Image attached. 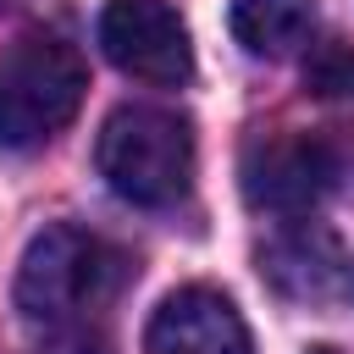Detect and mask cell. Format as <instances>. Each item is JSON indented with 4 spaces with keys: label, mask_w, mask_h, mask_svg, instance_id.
Here are the masks:
<instances>
[{
    "label": "cell",
    "mask_w": 354,
    "mask_h": 354,
    "mask_svg": "<svg viewBox=\"0 0 354 354\" xmlns=\"http://www.w3.org/2000/svg\"><path fill=\"white\" fill-rule=\"evenodd\" d=\"M94 160L127 205H177L194 183V127L166 105H116Z\"/></svg>",
    "instance_id": "2"
},
{
    "label": "cell",
    "mask_w": 354,
    "mask_h": 354,
    "mask_svg": "<svg viewBox=\"0 0 354 354\" xmlns=\"http://www.w3.org/2000/svg\"><path fill=\"white\" fill-rule=\"evenodd\" d=\"M232 39L249 55L282 61L310 39V0H232Z\"/></svg>",
    "instance_id": "8"
},
{
    "label": "cell",
    "mask_w": 354,
    "mask_h": 354,
    "mask_svg": "<svg viewBox=\"0 0 354 354\" xmlns=\"http://www.w3.org/2000/svg\"><path fill=\"white\" fill-rule=\"evenodd\" d=\"M133 277H138V266L127 249H116L100 232L55 221V227L33 232V243L22 249L17 310L44 332H77L94 315H105Z\"/></svg>",
    "instance_id": "1"
},
{
    "label": "cell",
    "mask_w": 354,
    "mask_h": 354,
    "mask_svg": "<svg viewBox=\"0 0 354 354\" xmlns=\"http://www.w3.org/2000/svg\"><path fill=\"white\" fill-rule=\"evenodd\" d=\"M88 94L83 55L55 33H28L0 55V149H39Z\"/></svg>",
    "instance_id": "3"
},
{
    "label": "cell",
    "mask_w": 354,
    "mask_h": 354,
    "mask_svg": "<svg viewBox=\"0 0 354 354\" xmlns=\"http://www.w3.org/2000/svg\"><path fill=\"white\" fill-rule=\"evenodd\" d=\"M304 88L321 100H354V44H343V39L315 44L304 61Z\"/></svg>",
    "instance_id": "9"
},
{
    "label": "cell",
    "mask_w": 354,
    "mask_h": 354,
    "mask_svg": "<svg viewBox=\"0 0 354 354\" xmlns=\"http://www.w3.org/2000/svg\"><path fill=\"white\" fill-rule=\"evenodd\" d=\"M310 354H337V348H310Z\"/></svg>",
    "instance_id": "10"
},
{
    "label": "cell",
    "mask_w": 354,
    "mask_h": 354,
    "mask_svg": "<svg viewBox=\"0 0 354 354\" xmlns=\"http://www.w3.org/2000/svg\"><path fill=\"white\" fill-rule=\"evenodd\" d=\"M260 271H266L282 293H293V299H326V293L343 288L348 260H343V249H337V238H332L326 227L293 216V227L277 232V238L260 249Z\"/></svg>",
    "instance_id": "7"
},
{
    "label": "cell",
    "mask_w": 354,
    "mask_h": 354,
    "mask_svg": "<svg viewBox=\"0 0 354 354\" xmlns=\"http://www.w3.org/2000/svg\"><path fill=\"white\" fill-rule=\"evenodd\" d=\"M100 50L116 72L138 83L177 88L194 77V44L166 0H111L100 11Z\"/></svg>",
    "instance_id": "5"
},
{
    "label": "cell",
    "mask_w": 354,
    "mask_h": 354,
    "mask_svg": "<svg viewBox=\"0 0 354 354\" xmlns=\"http://www.w3.org/2000/svg\"><path fill=\"white\" fill-rule=\"evenodd\" d=\"M144 354H254L238 304L216 288H177L144 326Z\"/></svg>",
    "instance_id": "6"
},
{
    "label": "cell",
    "mask_w": 354,
    "mask_h": 354,
    "mask_svg": "<svg viewBox=\"0 0 354 354\" xmlns=\"http://www.w3.org/2000/svg\"><path fill=\"white\" fill-rule=\"evenodd\" d=\"M238 183H243V199L254 210H271V216H310L332 183H337V155L326 138L315 133H271V138H254L243 149V166H238Z\"/></svg>",
    "instance_id": "4"
}]
</instances>
